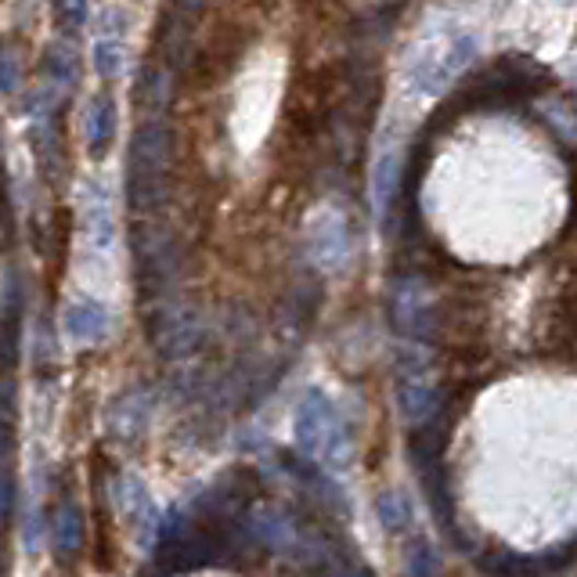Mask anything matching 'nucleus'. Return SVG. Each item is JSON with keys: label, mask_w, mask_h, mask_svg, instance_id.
Wrapping results in <instances>:
<instances>
[{"label": "nucleus", "mask_w": 577, "mask_h": 577, "mask_svg": "<svg viewBox=\"0 0 577 577\" xmlns=\"http://www.w3.org/2000/svg\"><path fill=\"white\" fill-rule=\"evenodd\" d=\"M174 127L149 113L134 130L127 152V206L134 217L155 214L170 192V170H174Z\"/></svg>", "instance_id": "f257e3e1"}, {"label": "nucleus", "mask_w": 577, "mask_h": 577, "mask_svg": "<svg viewBox=\"0 0 577 577\" xmlns=\"http://www.w3.org/2000/svg\"><path fill=\"white\" fill-rule=\"evenodd\" d=\"M549 83H556V77L545 66H538L534 58L506 55L484 72H476L473 80H465L451 108H509L534 97Z\"/></svg>", "instance_id": "f03ea898"}, {"label": "nucleus", "mask_w": 577, "mask_h": 577, "mask_svg": "<svg viewBox=\"0 0 577 577\" xmlns=\"http://www.w3.org/2000/svg\"><path fill=\"white\" fill-rule=\"evenodd\" d=\"M130 250H134V272H138L141 297L149 303L177 297V281H181L177 235H170L159 224H134Z\"/></svg>", "instance_id": "7ed1b4c3"}, {"label": "nucleus", "mask_w": 577, "mask_h": 577, "mask_svg": "<svg viewBox=\"0 0 577 577\" xmlns=\"http://www.w3.org/2000/svg\"><path fill=\"white\" fill-rule=\"evenodd\" d=\"M297 445L303 455L325 462L328 470H343L350 455V437L343 429L336 404L322 390H307V397L297 408Z\"/></svg>", "instance_id": "20e7f679"}, {"label": "nucleus", "mask_w": 577, "mask_h": 577, "mask_svg": "<svg viewBox=\"0 0 577 577\" xmlns=\"http://www.w3.org/2000/svg\"><path fill=\"white\" fill-rule=\"evenodd\" d=\"M152 401L145 390H127L123 397H116L113 412H108V434L113 440H138L149 426Z\"/></svg>", "instance_id": "39448f33"}, {"label": "nucleus", "mask_w": 577, "mask_h": 577, "mask_svg": "<svg viewBox=\"0 0 577 577\" xmlns=\"http://www.w3.org/2000/svg\"><path fill=\"white\" fill-rule=\"evenodd\" d=\"M66 333L80 343H102L108 336V311L94 300H80L66 311Z\"/></svg>", "instance_id": "423d86ee"}, {"label": "nucleus", "mask_w": 577, "mask_h": 577, "mask_svg": "<svg viewBox=\"0 0 577 577\" xmlns=\"http://www.w3.org/2000/svg\"><path fill=\"white\" fill-rule=\"evenodd\" d=\"M113 138H116V102L108 94H97L91 97V108H88V141H91V155L102 159L113 149Z\"/></svg>", "instance_id": "0eeeda50"}, {"label": "nucleus", "mask_w": 577, "mask_h": 577, "mask_svg": "<svg viewBox=\"0 0 577 577\" xmlns=\"http://www.w3.org/2000/svg\"><path fill=\"white\" fill-rule=\"evenodd\" d=\"M19 336H22V297L19 289H11L8 311L0 314V376L11 372L19 361Z\"/></svg>", "instance_id": "6e6552de"}, {"label": "nucleus", "mask_w": 577, "mask_h": 577, "mask_svg": "<svg viewBox=\"0 0 577 577\" xmlns=\"http://www.w3.org/2000/svg\"><path fill=\"white\" fill-rule=\"evenodd\" d=\"M83 538H88V527H83V512L72 498H66L55 512V545L66 556H77L83 549Z\"/></svg>", "instance_id": "1a4fd4ad"}, {"label": "nucleus", "mask_w": 577, "mask_h": 577, "mask_svg": "<svg viewBox=\"0 0 577 577\" xmlns=\"http://www.w3.org/2000/svg\"><path fill=\"white\" fill-rule=\"evenodd\" d=\"M44 77L51 80L58 91L77 88V80H80V58H77V51H72L69 44H51V47H47V55H44Z\"/></svg>", "instance_id": "9d476101"}, {"label": "nucleus", "mask_w": 577, "mask_h": 577, "mask_svg": "<svg viewBox=\"0 0 577 577\" xmlns=\"http://www.w3.org/2000/svg\"><path fill=\"white\" fill-rule=\"evenodd\" d=\"M15 423H19V394L11 379H0V462L15 448Z\"/></svg>", "instance_id": "9b49d317"}, {"label": "nucleus", "mask_w": 577, "mask_h": 577, "mask_svg": "<svg viewBox=\"0 0 577 577\" xmlns=\"http://www.w3.org/2000/svg\"><path fill=\"white\" fill-rule=\"evenodd\" d=\"M376 512L390 534H401L412 527V506L404 501V495H397V491H383V495L376 498Z\"/></svg>", "instance_id": "f8f14e48"}, {"label": "nucleus", "mask_w": 577, "mask_h": 577, "mask_svg": "<svg viewBox=\"0 0 577 577\" xmlns=\"http://www.w3.org/2000/svg\"><path fill=\"white\" fill-rule=\"evenodd\" d=\"M481 567L487 574H531V570H538L531 559H523V556H517V552H506V549H498L495 556H484Z\"/></svg>", "instance_id": "ddd939ff"}, {"label": "nucleus", "mask_w": 577, "mask_h": 577, "mask_svg": "<svg viewBox=\"0 0 577 577\" xmlns=\"http://www.w3.org/2000/svg\"><path fill=\"white\" fill-rule=\"evenodd\" d=\"M94 61H97V72L102 77H119L123 72V44H119V36H113V41H102L94 47Z\"/></svg>", "instance_id": "4468645a"}, {"label": "nucleus", "mask_w": 577, "mask_h": 577, "mask_svg": "<svg viewBox=\"0 0 577 577\" xmlns=\"http://www.w3.org/2000/svg\"><path fill=\"white\" fill-rule=\"evenodd\" d=\"M55 19L61 30H80L88 19V0H55Z\"/></svg>", "instance_id": "2eb2a0df"}, {"label": "nucleus", "mask_w": 577, "mask_h": 577, "mask_svg": "<svg viewBox=\"0 0 577 577\" xmlns=\"http://www.w3.org/2000/svg\"><path fill=\"white\" fill-rule=\"evenodd\" d=\"M440 570V559L437 552L429 549V542H415V549L408 552V574H437Z\"/></svg>", "instance_id": "dca6fc26"}, {"label": "nucleus", "mask_w": 577, "mask_h": 577, "mask_svg": "<svg viewBox=\"0 0 577 577\" xmlns=\"http://www.w3.org/2000/svg\"><path fill=\"white\" fill-rule=\"evenodd\" d=\"M11 512H15V476L0 462V527H8Z\"/></svg>", "instance_id": "f3484780"}, {"label": "nucleus", "mask_w": 577, "mask_h": 577, "mask_svg": "<svg viewBox=\"0 0 577 577\" xmlns=\"http://www.w3.org/2000/svg\"><path fill=\"white\" fill-rule=\"evenodd\" d=\"M0 88L4 91L19 88V66H15V51H11V44H0Z\"/></svg>", "instance_id": "a211bd4d"}, {"label": "nucleus", "mask_w": 577, "mask_h": 577, "mask_svg": "<svg viewBox=\"0 0 577 577\" xmlns=\"http://www.w3.org/2000/svg\"><path fill=\"white\" fill-rule=\"evenodd\" d=\"M203 4H206V0H174V8L184 11V15H195V11H199Z\"/></svg>", "instance_id": "6ab92c4d"}]
</instances>
